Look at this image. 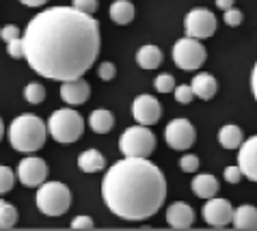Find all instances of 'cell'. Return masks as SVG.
<instances>
[{
    "instance_id": "1",
    "label": "cell",
    "mask_w": 257,
    "mask_h": 231,
    "mask_svg": "<svg viewBox=\"0 0 257 231\" xmlns=\"http://www.w3.org/2000/svg\"><path fill=\"white\" fill-rule=\"evenodd\" d=\"M24 59L50 80H74L93 67L99 54V24L74 7L37 13L24 31Z\"/></svg>"
},
{
    "instance_id": "2",
    "label": "cell",
    "mask_w": 257,
    "mask_h": 231,
    "mask_svg": "<svg viewBox=\"0 0 257 231\" xmlns=\"http://www.w3.org/2000/svg\"><path fill=\"white\" fill-rule=\"evenodd\" d=\"M106 207L123 220H145L164 205L167 179L147 158H123L104 175Z\"/></svg>"
},
{
    "instance_id": "3",
    "label": "cell",
    "mask_w": 257,
    "mask_h": 231,
    "mask_svg": "<svg viewBox=\"0 0 257 231\" xmlns=\"http://www.w3.org/2000/svg\"><path fill=\"white\" fill-rule=\"evenodd\" d=\"M48 136V124H44L37 114H20L9 126V141L11 147L22 154H35L44 147Z\"/></svg>"
},
{
    "instance_id": "4",
    "label": "cell",
    "mask_w": 257,
    "mask_h": 231,
    "mask_svg": "<svg viewBox=\"0 0 257 231\" xmlns=\"http://www.w3.org/2000/svg\"><path fill=\"white\" fill-rule=\"evenodd\" d=\"M48 132L59 143H76L84 132V119L80 112L71 110V108H61L50 114Z\"/></svg>"
},
{
    "instance_id": "5",
    "label": "cell",
    "mask_w": 257,
    "mask_h": 231,
    "mask_svg": "<svg viewBox=\"0 0 257 231\" xmlns=\"http://www.w3.org/2000/svg\"><path fill=\"white\" fill-rule=\"evenodd\" d=\"M119 149L127 158H149L156 149V136L147 126H132L119 136Z\"/></svg>"
},
{
    "instance_id": "6",
    "label": "cell",
    "mask_w": 257,
    "mask_h": 231,
    "mask_svg": "<svg viewBox=\"0 0 257 231\" xmlns=\"http://www.w3.org/2000/svg\"><path fill=\"white\" fill-rule=\"evenodd\" d=\"M71 205V192L61 182H44L37 190V207L46 216H63Z\"/></svg>"
},
{
    "instance_id": "7",
    "label": "cell",
    "mask_w": 257,
    "mask_h": 231,
    "mask_svg": "<svg viewBox=\"0 0 257 231\" xmlns=\"http://www.w3.org/2000/svg\"><path fill=\"white\" fill-rule=\"evenodd\" d=\"M173 63L184 71H197L205 63V48L195 37H182L173 46Z\"/></svg>"
},
{
    "instance_id": "8",
    "label": "cell",
    "mask_w": 257,
    "mask_h": 231,
    "mask_svg": "<svg viewBox=\"0 0 257 231\" xmlns=\"http://www.w3.org/2000/svg\"><path fill=\"white\" fill-rule=\"evenodd\" d=\"M184 28H186L188 37L210 39L216 33V18L208 9H192L184 20Z\"/></svg>"
},
{
    "instance_id": "9",
    "label": "cell",
    "mask_w": 257,
    "mask_h": 231,
    "mask_svg": "<svg viewBox=\"0 0 257 231\" xmlns=\"http://www.w3.org/2000/svg\"><path fill=\"white\" fill-rule=\"evenodd\" d=\"M164 139L171 149L184 151L192 147V143L197 141V130L188 119H173L164 130Z\"/></svg>"
},
{
    "instance_id": "10",
    "label": "cell",
    "mask_w": 257,
    "mask_h": 231,
    "mask_svg": "<svg viewBox=\"0 0 257 231\" xmlns=\"http://www.w3.org/2000/svg\"><path fill=\"white\" fill-rule=\"evenodd\" d=\"M18 177L20 182H22L24 186H28V188H35V186H41L46 182L48 177V164L41 160V158H24L22 162L18 164Z\"/></svg>"
},
{
    "instance_id": "11",
    "label": "cell",
    "mask_w": 257,
    "mask_h": 231,
    "mask_svg": "<svg viewBox=\"0 0 257 231\" xmlns=\"http://www.w3.org/2000/svg\"><path fill=\"white\" fill-rule=\"evenodd\" d=\"M132 117L137 124L152 126L162 117V104L154 95H139L132 102Z\"/></svg>"
},
{
    "instance_id": "12",
    "label": "cell",
    "mask_w": 257,
    "mask_h": 231,
    "mask_svg": "<svg viewBox=\"0 0 257 231\" xmlns=\"http://www.w3.org/2000/svg\"><path fill=\"white\" fill-rule=\"evenodd\" d=\"M203 220L210 227H225L233 220V207L227 199L212 197L208 199V203L203 205Z\"/></svg>"
},
{
    "instance_id": "13",
    "label": "cell",
    "mask_w": 257,
    "mask_h": 231,
    "mask_svg": "<svg viewBox=\"0 0 257 231\" xmlns=\"http://www.w3.org/2000/svg\"><path fill=\"white\" fill-rule=\"evenodd\" d=\"M238 164L244 173V177H248L251 182H257V134L242 141L238 149Z\"/></svg>"
},
{
    "instance_id": "14",
    "label": "cell",
    "mask_w": 257,
    "mask_h": 231,
    "mask_svg": "<svg viewBox=\"0 0 257 231\" xmlns=\"http://www.w3.org/2000/svg\"><path fill=\"white\" fill-rule=\"evenodd\" d=\"M91 95V86L84 78H74V80H65L61 86V99L69 106H80L89 99Z\"/></svg>"
},
{
    "instance_id": "15",
    "label": "cell",
    "mask_w": 257,
    "mask_h": 231,
    "mask_svg": "<svg viewBox=\"0 0 257 231\" xmlns=\"http://www.w3.org/2000/svg\"><path fill=\"white\" fill-rule=\"evenodd\" d=\"M167 222L173 229H188L195 222V212L188 203L184 201H177V203H171L167 210Z\"/></svg>"
},
{
    "instance_id": "16",
    "label": "cell",
    "mask_w": 257,
    "mask_h": 231,
    "mask_svg": "<svg viewBox=\"0 0 257 231\" xmlns=\"http://www.w3.org/2000/svg\"><path fill=\"white\" fill-rule=\"evenodd\" d=\"M192 192H195L199 199H205V201L216 197L218 179L214 175H210V173H201V175H197L195 179H192Z\"/></svg>"
},
{
    "instance_id": "17",
    "label": "cell",
    "mask_w": 257,
    "mask_h": 231,
    "mask_svg": "<svg viewBox=\"0 0 257 231\" xmlns=\"http://www.w3.org/2000/svg\"><path fill=\"white\" fill-rule=\"evenodd\" d=\"M192 91H195V97L199 99H212L214 95H216V78L210 76V74H197L195 78H192Z\"/></svg>"
},
{
    "instance_id": "18",
    "label": "cell",
    "mask_w": 257,
    "mask_h": 231,
    "mask_svg": "<svg viewBox=\"0 0 257 231\" xmlns=\"http://www.w3.org/2000/svg\"><path fill=\"white\" fill-rule=\"evenodd\" d=\"M233 227L235 229H257V207L253 205H240L233 210Z\"/></svg>"
},
{
    "instance_id": "19",
    "label": "cell",
    "mask_w": 257,
    "mask_h": 231,
    "mask_svg": "<svg viewBox=\"0 0 257 231\" xmlns=\"http://www.w3.org/2000/svg\"><path fill=\"white\" fill-rule=\"evenodd\" d=\"M110 20L119 26H125L134 20V5L130 0H115L110 5Z\"/></svg>"
},
{
    "instance_id": "20",
    "label": "cell",
    "mask_w": 257,
    "mask_h": 231,
    "mask_svg": "<svg viewBox=\"0 0 257 231\" xmlns=\"http://www.w3.org/2000/svg\"><path fill=\"white\" fill-rule=\"evenodd\" d=\"M137 63L143 69H156L162 63V50L158 46H143L137 52Z\"/></svg>"
},
{
    "instance_id": "21",
    "label": "cell",
    "mask_w": 257,
    "mask_h": 231,
    "mask_svg": "<svg viewBox=\"0 0 257 231\" xmlns=\"http://www.w3.org/2000/svg\"><path fill=\"white\" fill-rule=\"evenodd\" d=\"M89 126H91V130H93L95 134H106V132H110V130H112V126H115V117H112L110 110L99 108V110L91 112Z\"/></svg>"
},
{
    "instance_id": "22",
    "label": "cell",
    "mask_w": 257,
    "mask_h": 231,
    "mask_svg": "<svg viewBox=\"0 0 257 231\" xmlns=\"http://www.w3.org/2000/svg\"><path fill=\"white\" fill-rule=\"evenodd\" d=\"M104 164H106V160L97 149H87L78 156V167H80V171H84V173H97V171L104 169Z\"/></svg>"
},
{
    "instance_id": "23",
    "label": "cell",
    "mask_w": 257,
    "mask_h": 231,
    "mask_svg": "<svg viewBox=\"0 0 257 231\" xmlns=\"http://www.w3.org/2000/svg\"><path fill=\"white\" fill-rule=\"evenodd\" d=\"M218 141H220V145H223L225 149H240V145H242V130L238 126H233V124H227V126L220 128Z\"/></svg>"
},
{
    "instance_id": "24",
    "label": "cell",
    "mask_w": 257,
    "mask_h": 231,
    "mask_svg": "<svg viewBox=\"0 0 257 231\" xmlns=\"http://www.w3.org/2000/svg\"><path fill=\"white\" fill-rule=\"evenodd\" d=\"M18 220V210L11 203L0 199V229H11Z\"/></svg>"
},
{
    "instance_id": "25",
    "label": "cell",
    "mask_w": 257,
    "mask_h": 231,
    "mask_svg": "<svg viewBox=\"0 0 257 231\" xmlns=\"http://www.w3.org/2000/svg\"><path fill=\"white\" fill-rule=\"evenodd\" d=\"M24 97L28 104H41L46 99V89L37 82H31V84H26V89H24Z\"/></svg>"
},
{
    "instance_id": "26",
    "label": "cell",
    "mask_w": 257,
    "mask_h": 231,
    "mask_svg": "<svg viewBox=\"0 0 257 231\" xmlns=\"http://www.w3.org/2000/svg\"><path fill=\"white\" fill-rule=\"evenodd\" d=\"M16 175L18 173H13L9 167H0V194L9 192L13 188V184H16Z\"/></svg>"
},
{
    "instance_id": "27",
    "label": "cell",
    "mask_w": 257,
    "mask_h": 231,
    "mask_svg": "<svg viewBox=\"0 0 257 231\" xmlns=\"http://www.w3.org/2000/svg\"><path fill=\"white\" fill-rule=\"evenodd\" d=\"M154 86L158 93H171V91H175V80H173V76H169V74H160L154 80Z\"/></svg>"
},
{
    "instance_id": "28",
    "label": "cell",
    "mask_w": 257,
    "mask_h": 231,
    "mask_svg": "<svg viewBox=\"0 0 257 231\" xmlns=\"http://www.w3.org/2000/svg\"><path fill=\"white\" fill-rule=\"evenodd\" d=\"M192 97H195V91H192L190 84H180V86L175 89V99H177L180 104H190Z\"/></svg>"
},
{
    "instance_id": "29",
    "label": "cell",
    "mask_w": 257,
    "mask_h": 231,
    "mask_svg": "<svg viewBox=\"0 0 257 231\" xmlns=\"http://www.w3.org/2000/svg\"><path fill=\"white\" fill-rule=\"evenodd\" d=\"M180 169L184 173H195L199 169V158L195 154H186L180 158Z\"/></svg>"
},
{
    "instance_id": "30",
    "label": "cell",
    "mask_w": 257,
    "mask_h": 231,
    "mask_svg": "<svg viewBox=\"0 0 257 231\" xmlns=\"http://www.w3.org/2000/svg\"><path fill=\"white\" fill-rule=\"evenodd\" d=\"M7 50H9V54L13 59H22L24 56V39L22 37H16L7 43Z\"/></svg>"
},
{
    "instance_id": "31",
    "label": "cell",
    "mask_w": 257,
    "mask_h": 231,
    "mask_svg": "<svg viewBox=\"0 0 257 231\" xmlns=\"http://www.w3.org/2000/svg\"><path fill=\"white\" fill-rule=\"evenodd\" d=\"M74 9L93 16V13L97 11V0H74Z\"/></svg>"
},
{
    "instance_id": "32",
    "label": "cell",
    "mask_w": 257,
    "mask_h": 231,
    "mask_svg": "<svg viewBox=\"0 0 257 231\" xmlns=\"http://www.w3.org/2000/svg\"><path fill=\"white\" fill-rule=\"evenodd\" d=\"M223 175H225V182H227V184H238L240 179H242V175H244V173H242L240 164H238V167H227Z\"/></svg>"
},
{
    "instance_id": "33",
    "label": "cell",
    "mask_w": 257,
    "mask_h": 231,
    "mask_svg": "<svg viewBox=\"0 0 257 231\" xmlns=\"http://www.w3.org/2000/svg\"><path fill=\"white\" fill-rule=\"evenodd\" d=\"M223 20H225L227 26H233V28H235V26H240V22H242V13L231 7V9L225 11V18H223Z\"/></svg>"
},
{
    "instance_id": "34",
    "label": "cell",
    "mask_w": 257,
    "mask_h": 231,
    "mask_svg": "<svg viewBox=\"0 0 257 231\" xmlns=\"http://www.w3.org/2000/svg\"><path fill=\"white\" fill-rule=\"evenodd\" d=\"M97 74H99L102 80H112L115 74H117V67L112 63H102V65H99V69H97Z\"/></svg>"
},
{
    "instance_id": "35",
    "label": "cell",
    "mask_w": 257,
    "mask_h": 231,
    "mask_svg": "<svg viewBox=\"0 0 257 231\" xmlns=\"http://www.w3.org/2000/svg\"><path fill=\"white\" fill-rule=\"evenodd\" d=\"M71 229H93V220L89 216H76L71 220Z\"/></svg>"
},
{
    "instance_id": "36",
    "label": "cell",
    "mask_w": 257,
    "mask_h": 231,
    "mask_svg": "<svg viewBox=\"0 0 257 231\" xmlns=\"http://www.w3.org/2000/svg\"><path fill=\"white\" fill-rule=\"evenodd\" d=\"M0 37H3V41H7L9 43L11 39H16V37H20V28L18 26H13V24H9V26H5L3 31H0Z\"/></svg>"
},
{
    "instance_id": "37",
    "label": "cell",
    "mask_w": 257,
    "mask_h": 231,
    "mask_svg": "<svg viewBox=\"0 0 257 231\" xmlns=\"http://www.w3.org/2000/svg\"><path fill=\"white\" fill-rule=\"evenodd\" d=\"M251 89H253V97H255V102H257V63H255V67L251 71Z\"/></svg>"
},
{
    "instance_id": "38",
    "label": "cell",
    "mask_w": 257,
    "mask_h": 231,
    "mask_svg": "<svg viewBox=\"0 0 257 231\" xmlns=\"http://www.w3.org/2000/svg\"><path fill=\"white\" fill-rule=\"evenodd\" d=\"M233 3H235V0H216V7L220 11H227V9H231V7H233Z\"/></svg>"
},
{
    "instance_id": "39",
    "label": "cell",
    "mask_w": 257,
    "mask_h": 231,
    "mask_svg": "<svg viewBox=\"0 0 257 231\" xmlns=\"http://www.w3.org/2000/svg\"><path fill=\"white\" fill-rule=\"evenodd\" d=\"M20 3H24L26 7H41V5H46L48 0H20Z\"/></svg>"
},
{
    "instance_id": "40",
    "label": "cell",
    "mask_w": 257,
    "mask_h": 231,
    "mask_svg": "<svg viewBox=\"0 0 257 231\" xmlns=\"http://www.w3.org/2000/svg\"><path fill=\"white\" fill-rule=\"evenodd\" d=\"M3 134H5V126H3V119H0V141H3Z\"/></svg>"
}]
</instances>
